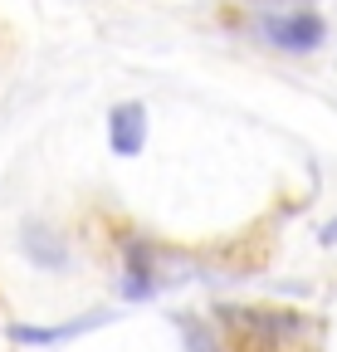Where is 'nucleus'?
<instances>
[{
	"instance_id": "nucleus-1",
	"label": "nucleus",
	"mask_w": 337,
	"mask_h": 352,
	"mask_svg": "<svg viewBox=\"0 0 337 352\" xmlns=\"http://www.w3.org/2000/svg\"><path fill=\"white\" fill-rule=\"evenodd\" d=\"M264 39L269 44H279V50H293V54H308V50H318L323 44V34H327V25H323V15H313V10H293V15H264Z\"/></svg>"
},
{
	"instance_id": "nucleus-2",
	"label": "nucleus",
	"mask_w": 337,
	"mask_h": 352,
	"mask_svg": "<svg viewBox=\"0 0 337 352\" xmlns=\"http://www.w3.org/2000/svg\"><path fill=\"white\" fill-rule=\"evenodd\" d=\"M147 142V108L142 103H117L108 113V147L117 157H137Z\"/></svg>"
},
{
	"instance_id": "nucleus-3",
	"label": "nucleus",
	"mask_w": 337,
	"mask_h": 352,
	"mask_svg": "<svg viewBox=\"0 0 337 352\" xmlns=\"http://www.w3.org/2000/svg\"><path fill=\"white\" fill-rule=\"evenodd\" d=\"M152 245H142V240H132L128 245V279H122V298H152V289H156V279H152Z\"/></svg>"
},
{
	"instance_id": "nucleus-4",
	"label": "nucleus",
	"mask_w": 337,
	"mask_h": 352,
	"mask_svg": "<svg viewBox=\"0 0 337 352\" xmlns=\"http://www.w3.org/2000/svg\"><path fill=\"white\" fill-rule=\"evenodd\" d=\"M93 323H103V314L83 318V323H59V328H30V323H15V328H10V338H15V342H34V347H45V342H64V338H73V333H83V328H93Z\"/></svg>"
},
{
	"instance_id": "nucleus-5",
	"label": "nucleus",
	"mask_w": 337,
	"mask_h": 352,
	"mask_svg": "<svg viewBox=\"0 0 337 352\" xmlns=\"http://www.w3.org/2000/svg\"><path fill=\"white\" fill-rule=\"evenodd\" d=\"M25 254L39 259L45 270H64V245H59L49 230H30V235H25Z\"/></svg>"
},
{
	"instance_id": "nucleus-6",
	"label": "nucleus",
	"mask_w": 337,
	"mask_h": 352,
	"mask_svg": "<svg viewBox=\"0 0 337 352\" xmlns=\"http://www.w3.org/2000/svg\"><path fill=\"white\" fill-rule=\"evenodd\" d=\"M186 333H191V342H196V352H216V342H210V333H205L200 323H191Z\"/></svg>"
},
{
	"instance_id": "nucleus-7",
	"label": "nucleus",
	"mask_w": 337,
	"mask_h": 352,
	"mask_svg": "<svg viewBox=\"0 0 337 352\" xmlns=\"http://www.w3.org/2000/svg\"><path fill=\"white\" fill-rule=\"evenodd\" d=\"M323 245H337V220H327V226H323Z\"/></svg>"
}]
</instances>
